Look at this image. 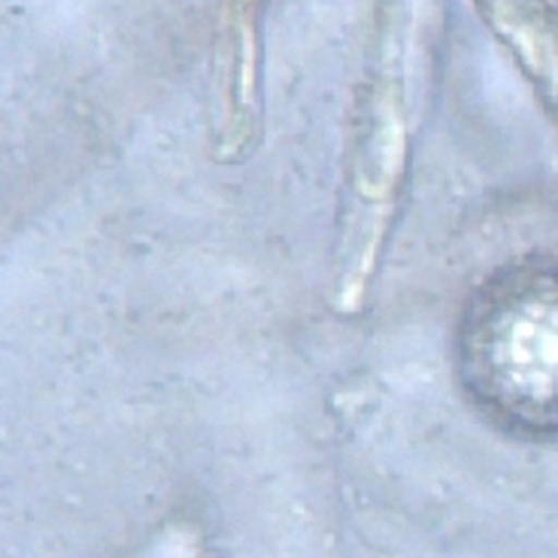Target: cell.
I'll list each match as a JSON object with an SVG mask.
<instances>
[{
  "label": "cell",
  "mask_w": 558,
  "mask_h": 558,
  "mask_svg": "<svg viewBox=\"0 0 558 558\" xmlns=\"http://www.w3.org/2000/svg\"><path fill=\"white\" fill-rule=\"evenodd\" d=\"M468 383L498 425L558 440V298H534L476 342Z\"/></svg>",
  "instance_id": "6da1fadb"
}]
</instances>
